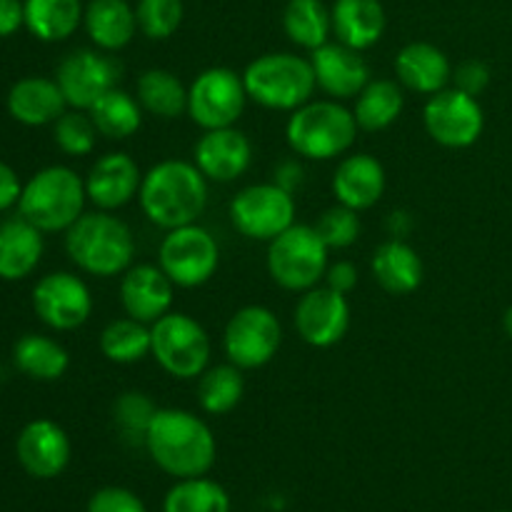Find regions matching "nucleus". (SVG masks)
Segmentation results:
<instances>
[{
	"label": "nucleus",
	"mask_w": 512,
	"mask_h": 512,
	"mask_svg": "<svg viewBox=\"0 0 512 512\" xmlns=\"http://www.w3.org/2000/svg\"><path fill=\"white\" fill-rule=\"evenodd\" d=\"M5 105H8V113L13 115V120L28 125V128L55 123L68 108L60 85L55 80L38 78V75L13 83Z\"/></svg>",
	"instance_id": "b1692460"
},
{
	"label": "nucleus",
	"mask_w": 512,
	"mask_h": 512,
	"mask_svg": "<svg viewBox=\"0 0 512 512\" xmlns=\"http://www.w3.org/2000/svg\"><path fill=\"white\" fill-rule=\"evenodd\" d=\"M43 230L15 215L0 223V280H23L43 258Z\"/></svg>",
	"instance_id": "393cba45"
},
{
	"label": "nucleus",
	"mask_w": 512,
	"mask_h": 512,
	"mask_svg": "<svg viewBox=\"0 0 512 512\" xmlns=\"http://www.w3.org/2000/svg\"><path fill=\"white\" fill-rule=\"evenodd\" d=\"M283 343V325L265 305H245L235 310L223 333L228 363L240 370H258L278 355Z\"/></svg>",
	"instance_id": "9d476101"
},
{
	"label": "nucleus",
	"mask_w": 512,
	"mask_h": 512,
	"mask_svg": "<svg viewBox=\"0 0 512 512\" xmlns=\"http://www.w3.org/2000/svg\"><path fill=\"white\" fill-rule=\"evenodd\" d=\"M88 512H145V505L143 500L135 493H130V490L110 485V488L98 490V493L90 498Z\"/></svg>",
	"instance_id": "79ce46f5"
},
{
	"label": "nucleus",
	"mask_w": 512,
	"mask_h": 512,
	"mask_svg": "<svg viewBox=\"0 0 512 512\" xmlns=\"http://www.w3.org/2000/svg\"><path fill=\"white\" fill-rule=\"evenodd\" d=\"M155 413H158V408H155L153 400L145 393H138V390L123 393L113 403L115 425H118L125 438L138 440V443H145V433H148Z\"/></svg>",
	"instance_id": "ea45409f"
},
{
	"label": "nucleus",
	"mask_w": 512,
	"mask_h": 512,
	"mask_svg": "<svg viewBox=\"0 0 512 512\" xmlns=\"http://www.w3.org/2000/svg\"><path fill=\"white\" fill-rule=\"evenodd\" d=\"M248 100L268 110H298L313 100L315 73L310 58L295 53H265L243 70Z\"/></svg>",
	"instance_id": "423d86ee"
},
{
	"label": "nucleus",
	"mask_w": 512,
	"mask_h": 512,
	"mask_svg": "<svg viewBox=\"0 0 512 512\" xmlns=\"http://www.w3.org/2000/svg\"><path fill=\"white\" fill-rule=\"evenodd\" d=\"M300 180H303V168L290 160V163H283L278 170H275L273 183H278L280 188L288 190V193H295V188L300 185Z\"/></svg>",
	"instance_id": "de8ad7c7"
},
{
	"label": "nucleus",
	"mask_w": 512,
	"mask_h": 512,
	"mask_svg": "<svg viewBox=\"0 0 512 512\" xmlns=\"http://www.w3.org/2000/svg\"><path fill=\"white\" fill-rule=\"evenodd\" d=\"M325 285L338 293L348 295L353 293L355 285H358V268H355L350 260H338V263H330L325 270Z\"/></svg>",
	"instance_id": "c03bdc74"
},
{
	"label": "nucleus",
	"mask_w": 512,
	"mask_h": 512,
	"mask_svg": "<svg viewBox=\"0 0 512 512\" xmlns=\"http://www.w3.org/2000/svg\"><path fill=\"white\" fill-rule=\"evenodd\" d=\"M195 165L200 173L215 183H233L248 173L253 163V145L248 135L235 125L218 130H205L195 143Z\"/></svg>",
	"instance_id": "a211bd4d"
},
{
	"label": "nucleus",
	"mask_w": 512,
	"mask_h": 512,
	"mask_svg": "<svg viewBox=\"0 0 512 512\" xmlns=\"http://www.w3.org/2000/svg\"><path fill=\"white\" fill-rule=\"evenodd\" d=\"M150 335H153L150 355L168 375L178 380H193L208 370L213 345L208 330L195 318L170 310L158 323L150 325Z\"/></svg>",
	"instance_id": "6e6552de"
},
{
	"label": "nucleus",
	"mask_w": 512,
	"mask_h": 512,
	"mask_svg": "<svg viewBox=\"0 0 512 512\" xmlns=\"http://www.w3.org/2000/svg\"><path fill=\"white\" fill-rule=\"evenodd\" d=\"M98 128H95L93 118H90L88 110H65L58 120L53 123V138L55 145L63 150L65 155H90L98 143Z\"/></svg>",
	"instance_id": "4c0bfd02"
},
{
	"label": "nucleus",
	"mask_w": 512,
	"mask_h": 512,
	"mask_svg": "<svg viewBox=\"0 0 512 512\" xmlns=\"http://www.w3.org/2000/svg\"><path fill=\"white\" fill-rule=\"evenodd\" d=\"M18 463L28 475L38 480L58 478L70 463L68 433L53 420H33L25 425L15 443Z\"/></svg>",
	"instance_id": "aec40b11"
},
{
	"label": "nucleus",
	"mask_w": 512,
	"mask_h": 512,
	"mask_svg": "<svg viewBox=\"0 0 512 512\" xmlns=\"http://www.w3.org/2000/svg\"><path fill=\"white\" fill-rule=\"evenodd\" d=\"M65 250L83 273L115 278L133 265L135 235L125 220L108 210L83 213L65 230Z\"/></svg>",
	"instance_id": "7ed1b4c3"
},
{
	"label": "nucleus",
	"mask_w": 512,
	"mask_h": 512,
	"mask_svg": "<svg viewBox=\"0 0 512 512\" xmlns=\"http://www.w3.org/2000/svg\"><path fill=\"white\" fill-rule=\"evenodd\" d=\"M88 113L98 133L108 140L130 138L143 125V108H140L138 98L120 88L108 90Z\"/></svg>",
	"instance_id": "72a5a7b5"
},
{
	"label": "nucleus",
	"mask_w": 512,
	"mask_h": 512,
	"mask_svg": "<svg viewBox=\"0 0 512 512\" xmlns=\"http://www.w3.org/2000/svg\"><path fill=\"white\" fill-rule=\"evenodd\" d=\"M370 270L380 288L390 295H410L423 283V260L400 238L385 240L375 248Z\"/></svg>",
	"instance_id": "cd10ccee"
},
{
	"label": "nucleus",
	"mask_w": 512,
	"mask_h": 512,
	"mask_svg": "<svg viewBox=\"0 0 512 512\" xmlns=\"http://www.w3.org/2000/svg\"><path fill=\"white\" fill-rule=\"evenodd\" d=\"M315 83L328 98L350 100L370 83V68L360 50L348 48L343 43H325L310 53Z\"/></svg>",
	"instance_id": "6ab92c4d"
},
{
	"label": "nucleus",
	"mask_w": 512,
	"mask_h": 512,
	"mask_svg": "<svg viewBox=\"0 0 512 512\" xmlns=\"http://www.w3.org/2000/svg\"><path fill=\"white\" fill-rule=\"evenodd\" d=\"M183 15V0H138L135 5L138 30L150 40H165L178 33Z\"/></svg>",
	"instance_id": "58836bf2"
},
{
	"label": "nucleus",
	"mask_w": 512,
	"mask_h": 512,
	"mask_svg": "<svg viewBox=\"0 0 512 512\" xmlns=\"http://www.w3.org/2000/svg\"><path fill=\"white\" fill-rule=\"evenodd\" d=\"M153 350V335L145 323L135 318L110 320L100 333V353L118 365L140 363Z\"/></svg>",
	"instance_id": "f704fd0d"
},
{
	"label": "nucleus",
	"mask_w": 512,
	"mask_h": 512,
	"mask_svg": "<svg viewBox=\"0 0 512 512\" xmlns=\"http://www.w3.org/2000/svg\"><path fill=\"white\" fill-rule=\"evenodd\" d=\"M143 445L153 463L178 480L200 478L218 458L213 430L198 415L178 408H158Z\"/></svg>",
	"instance_id": "f257e3e1"
},
{
	"label": "nucleus",
	"mask_w": 512,
	"mask_h": 512,
	"mask_svg": "<svg viewBox=\"0 0 512 512\" xmlns=\"http://www.w3.org/2000/svg\"><path fill=\"white\" fill-rule=\"evenodd\" d=\"M135 98L145 113L163 120H175L188 113V88L170 70H145L135 85Z\"/></svg>",
	"instance_id": "2f4dec72"
},
{
	"label": "nucleus",
	"mask_w": 512,
	"mask_h": 512,
	"mask_svg": "<svg viewBox=\"0 0 512 512\" xmlns=\"http://www.w3.org/2000/svg\"><path fill=\"white\" fill-rule=\"evenodd\" d=\"M330 248L323 243L315 225L293 223L285 233L270 240L268 273L283 290L305 293L320 285L328 270Z\"/></svg>",
	"instance_id": "0eeeda50"
},
{
	"label": "nucleus",
	"mask_w": 512,
	"mask_h": 512,
	"mask_svg": "<svg viewBox=\"0 0 512 512\" xmlns=\"http://www.w3.org/2000/svg\"><path fill=\"white\" fill-rule=\"evenodd\" d=\"M15 368L28 378L40 380V383H53L60 380L70 368V355L58 340L48 335L28 333L15 343L13 348Z\"/></svg>",
	"instance_id": "7c9ffc66"
},
{
	"label": "nucleus",
	"mask_w": 512,
	"mask_h": 512,
	"mask_svg": "<svg viewBox=\"0 0 512 512\" xmlns=\"http://www.w3.org/2000/svg\"><path fill=\"white\" fill-rule=\"evenodd\" d=\"M423 123L430 138L443 148L463 150L480 140L485 130L483 105L475 95L445 88L430 95L423 108Z\"/></svg>",
	"instance_id": "ddd939ff"
},
{
	"label": "nucleus",
	"mask_w": 512,
	"mask_h": 512,
	"mask_svg": "<svg viewBox=\"0 0 512 512\" xmlns=\"http://www.w3.org/2000/svg\"><path fill=\"white\" fill-rule=\"evenodd\" d=\"M25 28L43 43L68 40L80 28L85 5L80 0H23Z\"/></svg>",
	"instance_id": "c756f323"
},
{
	"label": "nucleus",
	"mask_w": 512,
	"mask_h": 512,
	"mask_svg": "<svg viewBox=\"0 0 512 512\" xmlns=\"http://www.w3.org/2000/svg\"><path fill=\"white\" fill-rule=\"evenodd\" d=\"M25 25L23 0H0V38H10Z\"/></svg>",
	"instance_id": "49530a36"
},
{
	"label": "nucleus",
	"mask_w": 512,
	"mask_h": 512,
	"mask_svg": "<svg viewBox=\"0 0 512 512\" xmlns=\"http://www.w3.org/2000/svg\"><path fill=\"white\" fill-rule=\"evenodd\" d=\"M330 18H333V35L338 43L360 53L373 48L383 38L385 23H388L380 0H335Z\"/></svg>",
	"instance_id": "a878e982"
},
{
	"label": "nucleus",
	"mask_w": 512,
	"mask_h": 512,
	"mask_svg": "<svg viewBox=\"0 0 512 512\" xmlns=\"http://www.w3.org/2000/svg\"><path fill=\"white\" fill-rule=\"evenodd\" d=\"M350 328L348 298L328 285H315L295 305V330L313 348H333Z\"/></svg>",
	"instance_id": "dca6fc26"
},
{
	"label": "nucleus",
	"mask_w": 512,
	"mask_h": 512,
	"mask_svg": "<svg viewBox=\"0 0 512 512\" xmlns=\"http://www.w3.org/2000/svg\"><path fill=\"white\" fill-rule=\"evenodd\" d=\"M143 173L128 153H108L98 158L85 178V193L98 210H118L138 198Z\"/></svg>",
	"instance_id": "412c9836"
},
{
	"label": "nucleus",
	"mask_w": 512,
	"mask_h": 512,
	"mask_svg": "<svg viewBox=\"0 0 512 512\" xmlns=\"http://www.w3.org/2000/svg\"><path fill=\"white\" fill-rule=\"evenodd\" d=\"M390 230H393L395 238H403L405 233L410 230V220H408V213H393L390 215Z\"/></svg>",
	"instance_id": "09e8293b"
},
{
	"label": "nucleus",
	"mask_w": 512,
	"mask_h": 512,
	"mask_svg": "<svg viewBox=\"0 0 512 512\" xmlns=\"http://www.w3.org/2000/svg\"><path fill=\"white\" fill-rule=\"evenodd\" d=\"M175 285L160 265H130L120 280V303L128 318L145 325L158 323L173 308Z\"/></svg>",
	"instance_id": "f3484780"
},
{
	"label": "nucleus",
	"mask_w": 512,
	"mask_h": 512,
	"mask_svg": "<svg viewBox=\"0 0 512 512\" xmlns=\"http://www.w3.org/2000/svg\"><path fill=\"white\" fill-rule=\"evenodd\" d=\"M283 30L290 43L313 53L333 35V18L323 0H288L283 10Z\"/></svg>",
	"instance_id": "473e14b6"
},
{
	"label": "nucleus",
	"mask_w": 512,
	"mask_h": 512,
	"mask_svg": "<svg viewBox=\"0 0 512 512\" xmlns=\"http://www.w3.org/2000/svg\"><path fill=\"white\" fill-rule=\"evenodd\" d=\"M158 265L175 288H200L218 273V240L198 223L168 230L160 243Z\"/></svg>",
	"instance_id": "1a4fd4ad"
},
{
	"label": "nucleus",
	"mask_w": 512,
	"mask_h": 512,
	"mask_svg": "<svg viewBox=\"0 0 512 512\" xmlns=\"http://www.w3.org/2000/svg\"><path fill=\"white\" fill-rule=\"evenodd\" d=\"M503 328H505V333H508V338L512 340V305L505 310V315H503Z\"/></svg>",
	"instance_id": "8fccbe9b"
},
{
	"label": "nucleus",
	"mask_w": 512,
	"mask_h": 512,
	"mask_svg": "<svg viewBox=\"0 0 512 512\" xmlns=\"http://www.w3.org/2000/svg\"><path fill=\"white\" fill-rule=\"evenodd\" d=\"M395 75L403 88L418 95H435L453 80V65L448 55L433 43H408L395 58Z\"/></svg>",
	"instance_id": "5701e85b"
},
{
	"label": "nucleus",
	"mask_w": 512,
	"mask_h": 512,
	"mask_svg": "<svg viewBox=\"0 0 512 512\" xmlns=\"http://www.w3.org/2000/svg\"><path fill=\"white\" fill-rule=\"evenodd\" d=\"M138 200L145 218L158 228L193 225L208 205V178L195 163L163 160L143 175Z\"/></svg>",
	"instance_id": "f03ea898"
},
{
	"label": "nucleus",
	"mask_w": 512,
	"mask_h": 512,
	"mask_svg": "<svg viewBox=\"0 0 512 512\" xmlns=\"http://www.w3.org/2000/svg\"><path fill=\"white\" fill-rule=\"evenodd\" d=\"M405 108L403 85L398 80H370L358 95H355V123L365 133H380L388 130L400 118Z\"/></svg>",
	"instance_id": "c85d7f7f"
},
{
	"label": "nucleus",
	"mask_w": 512,
	"mask_h": 512,
	"mask_svg": "<svg viewBox=\"0 0 512 512\" xmlns=\"http://www.w3.org/2000/svg\"><path fill=\"white\" fill-rule=\"evenodd\" d=\"M33 310L53 330H78L93 313V295L83 278L73 273H48L35 283Z\"/></svg>",
	"instance_id": "2eb2a0df"
},
{
	"label": "nucleus",
	"mask_w": 512,
	"mask_h": 512,
	"mask_svg": "<svg viewBox=\"0 0 512 512\" xmlns=\"http://www.w3.org/2000/svg\"><path fill=\"white\" fill-rule=\"evenodd\" d=\"M353 110L333 98L308 100L293 110L285 125L290 150L305 160H333L353 148L358 138Z\"/></svg>",
	"instance_id": "20e7f679"
},
{
	"label": "nucleus",
	"mask_w": 512,
	"mask_h": 512,
	"mask_svg": "<svg viewBox=\"0 0 512 512\" xmlns=\"http://www.w3.org/2000/svg\"><path fill=\"white\" fill-rule=\"evenodd\" d=\"M245 393L243 370L233 363L213 365L198 378V403L210 415H228Z\"/></svg>",
	"instance_id": "c9c22d12"
},
{
	"label": "nucleus",
	"mask_w": 512,
	"mask_h": 512,
	"mask_svg": "<svg viewBox=\"0 0 512 512\" xmlns=\"http://www.w3.org/2000/svg\"><path fill=\"white\" fill-rule=\"evenodd\" d=\"M245 103H248V90L243 75L223 65L203 70L188 88V115L203 130L235 125L243 115Z\"/></svg>",
	"instance_id": "9b49d317"
},
{
	"label": "nucleus",
	"mask_w": 512,
	"mask_h": 512,
	"mask_svg": "<svg viewBox=\"0 0 512 512\" xmlns=\"http://www.w3.org/2000/svg\"><path fill=\"white\" fill-rule=\"evenodd\" d=\"M230 220L243 238L270 243L295 223V198L278 183L248 185L230 203Z\"/></svg>",
	"instance_id": "f8f14e48"
},
{
	"label": "nucleus",
	"mask_w": 512,
	"mask_h": 512,
	"mask_svg": "<svg viewBox=\"0 0 512 512\" xmlns=\"http://www.w3.org/2000/svg\"><path fill=\"white\" fill-rule=\"evenodd\" d=\"M120 65L103 50H73L65 55L55 73L68 108L90 110L108 90L118 88Z\"/></svg>",
	"instance_id": "4468645a"
},
{
	"label": "nucleus",
	"mask_w": 512,
	"mask_h": 512,
	"mask_svg": "<svg viewBox=\"0 0 512 512\" xmlns=\"http://www.w3.org/2000/svg\"><path fill=\"white\" fill-rule=\"evenodd\" d=\"M85 180L65 165H48L23 185L18 215L43 233H65L85 213Z\"/></svg>",
	"instance_id": "39448f33"
},
{
	"label": "nucleus",
	"mask_w": 512,
	"mask_h": 512,
	"mask_svg": "<svg viewBox=\"0 0 512 512\" xmlns=\"http://www.w3.org/2000/svg\"><path fill=\"white\" fill-rule=\"evenodd\" d=\"M20 195H23V183H20L18 173L0 160V213L18 205Z\"/></svg>",
	"instance_id": "a18cd8bd"
},
{
	"label": "nucleus",
	"mask_w": 512,
	"mask_h": 512,
	"mask_svg": "<svg viewBox=\"0 0 512 512\" xmlns=\"http://www.w3.org/2000/svg\"><path fill=\"white\" fill-rule=\"evenodd\" d=\"M90 43L103 53L123 50L138 33L135 8L128 0H90L83 15Z\"/></svg>",
	"instance_id": "bb28decb"
},
{
	"label": "nucleus",
	"mask_w": 512,
	"mask_h": 512,
	"mask_svg": "<svg viewBox=\"0 0 512 512\" xmlns=\"http://www.w3.org/2000/svg\"><path fill=\"white\" fill-rule=\"evenodd\" d=\"M318 235L330 250H345L360 238V218L358 210L345 208V205H333L320 215L318 225H315Z\"/></svg>",
	"instance_id": "a19ab883"
},
{
	"label": "nucleus",
	"mask_w": 512,
	"mask_h": 512,
	"mask_svg": "<svg viewBox=\"0 0 512 512\" xmlns=\"http://www.w3.org/2000/svg\"><path fill=\"white\" fill-rule=\"evenodd\" d=\"M163 512H230V498L215 480L185 478L168 490Z\"/></svg>",
	"instance_id": "e433bc0d"
},
{
	"label": "nucleus",
	"mask_w": 512,
	"mask_h": 512,
	"mask_svg": "<svg viewBox=\"0 0 512 512\" xmlns=\"http://www.w3.org/2000/svg\"><path fill=\"white\" fill-rule=\"evenodd\" d=\"M453 83L458 90L478 98L490 85V68L483 60H465L458 68H453Z\"/></svg>",
	"instance_id": "37998d69"
},
{
	"label": "nucleus",
	"mask_w": 512,
	"mask_h": 512,
	"mask_svg": "<svg viewBox=\"0 0 512 512\" xmlns=\"http://www.w3.org/2000/svg\"><path fill=\"white\" fill-rule=\"evenodd\" d=\"M385 193V168L368 153H350L333 173V195L340 205L353 210H370Z\"/></svg>",
	"instance_id": "4be33fe9"
}]
</instances>
